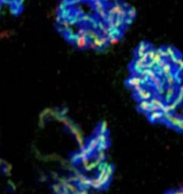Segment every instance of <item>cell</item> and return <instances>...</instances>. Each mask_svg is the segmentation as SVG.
Here are the masks:
<instances>
[{
  "label": "cell",
  "instance_id": "cell-1",
  "mask_svg": "<svg viewBox=\"0 0 183 194\" xmlns=\"http://www.w3.org/2000/svg\"><path fill=\"white\" fill-rule=\"evenodd\" d=\"M135 96H137V98L139 99V101H142V100L150 101L152 98V92L149 88H143L139 92L135 93Z\"/></svg>",
  "mask_w": 183,
  "mask_h": 194
},
{
  "label": "cell",
  "instance_id": "cell-2",
  "mask_svg": "<svg viewBox=\"0 0 183 194\" xmlns=\"http://www.w3.org/2000/svg\"><path fill=\"white\" fill-rule=\"evenodd\" d=\"M74 43H76V45L78 47L79 49H85V48H87V47H89L90 40L85 36H77L76 41H74Z\"/></svg>",
  "mask_w": 183,
  "mask_h": 194
},
{
  "label": "cell",
  "instance_id": "cell-3",
  "mask_svg": "<svg viewBox=\"0 0 183 194\" xmlns=\"http://www.w3.org/2000/svg\"><path fill=\"white\" fill-rule=\"evenodd\" d=\"M127 85H128V87H130V88H134L135 86L143 85V84H142V81H141L140 76L138 75V74H134V75L131 76L128 79V81H127Z\"/></svg>",
  "mask_w": 183,
  "mask_h": 194
},
{
  "label": "cell",
  "instance_id": "cell-4",
  "mask_svg": "<svg viewBox=\"0 0 183 194\" xmlns=\"http://www.w3.org/2000/svg\"><path fill=\"white\" fill-rule=\"evenodd\" d=\"M150 104H151V106L156 108V110H160L162 109V107L165 105V102L163 101L161 98H159V97H154V96H152V98L150 100Z\"/></svg>",
  "mask_w": 183,
  "mask_h": 194
},
{
  "label": "cell",
  "instance_id": "cell-5",
  "mask_svg": "<svg viewBox=\"0 0 183 194\" xmlns=\"http://www.w3.org/2000/svg\"><path fill=\"white\" fill-rule=\"evenodd\" d=\"M150 48H151V46H150L148 43H146V42L140 43L139 45H138V47H137V51H135V55H137V57H139L140 55L145 53V52L148 51Z\"/></svg>",
  "mask_w": 183,
  "mask_h": 194
},
{
  "label": "cell",
  "instance_id": "cell-6",
  "mask_svg": "<svg viewBox=\"0 0 183 194\" xmlns=\"http://www.w3.org/2000/svg\"><path fill=\"white\" fill-rule=\"evenodd\" d=\"M137 107H138V110H139L140 112H142L143 113H146V114L148 115L150 108H151V104H150V101L142 100V101H139Z\"/></svg>",
  "mask_w": 183,
  "mask_h": 194
},
{
  "label": "cell",
  "instance_id": "cell-7",
  "mask_svg": "<svg viewBox=\"0 0 183 194\" xmlns=\"http://www.w3.org/2000/svg\"><path fill=\"white\" fill-rule=\"evenodd\" d=\"M148 117L151 122H158L162 120V112L160 110H156L148 114Z\"/></svg>",
  "mask_w": 183,
  "mask_h": 194
},
{
  "label": "cell",
  "instance_id": "cell-8",
  "mask_svg": "<svg viewBox=\"0 0 183 194\" xmlns=\"http://www.w3.org/2000/svg\"><path fill=\"white\" fill-rule=\"evenodd\" d=\"M105 185H104L98 178L91 179V187L95 188V189H102V188L105 187Z\"/></svg>",
  "mask_w": 183,
  "mask_h": 194
},
{
  "label": "cell",
  "instance_id": "cell-9",
  "mask_svg": "<svg viewBox=\"0 0 183 194\" xmlns=\"http://www.w3.org/2000/svg\"><path fill=\"white\" fill-rule=\"evenodd\" d=\"M98 146H99V142H98V140L96 139V137L91 138V139L89 141V143H88V145H87L88 148H91L93 151L96 150V149H97V148H98Z\"/></svg>",
  "mask_w": 183,
  "mask_h": 194
},
{
  "label": "cell",
  "instance_id": "cell-10",
  "mask_svg": "<svg viewBox=\"0 0 183 194\" xmlns=\"http://www.w3.org/2000/svg\"><path fill=\"white\" fill-rule=\"evenodd\" d=\"M108 131V126L105 122H102V123L99 125L98 127V133H104L106 134Z\"/></svg>",
  "mask_w": 183,
  "mask_h": 194
},
{
  "label": "cell",
  "instance_id": "cell-11",
  "mask_svg": "<svg viewBox=\"0 0 183 194\" xmlns=\"http://www.w3.org/2000/svg\"><path fill=\"white\" fill-rule=\"evenodd\" d=\"M52 191H54L55 194H59L61 191H62V185L60 184H54L52 185Z\"/></svg>",
  "mask_w": 183,
  "mask_h": 194
},
{
  "label": "cell",
  "instance_id": "cell-12",
  "mask_svg": "<svg viewBox=\"0 0 183 194\" xmlns=\"http://www.w3.org/2000/svg\"><path fill=\"white\" fill-rule=\"evenodd\" d=\"M137 58L141 61V62H143L144 64H146L147 62H148V61H150L149 57H148V55H147L146 52H145V53H144V54L140 55V56H139V57H137Z\"/></svg>",
  "mask_w": 183,
  "mask_h": 194
},
{
  "label": "cell",
  "instance_id": "cell-13",
  "mask_svg": "<svg viewBox=\"0 0 183 194\" xmlns=\"http://www.w3.org/2000/svg\"><path fill=\"white\" fill-rule=\"evenodd\" d=\"M143 88H144V85H137V86H135L134 88H132V90L135 93H137V92H139V91L142 90Z\"/></svg>",
  "mask_w": 183,
  "mask_h": 194
},
{
  "label": "cell",
  "instance_id": "cell-14",
  "mask_svg": "<svg viewBox=\"0 0 183 194\" xmlns=\"http://www.w3.org/2000/svg\"><path fill=\"white\" fill-rule=\"evenodd\" d=\"M119 41V38L117 37H112L111 39L108 40V42H109V44H111V45H115V44H116Z\"/></svg>",
  "mask_w": 183,
  "mask_h": 194
},
{
  "label": "cell",
  "instance_id": "cell-15",
  "mask_svg": "<svg viewBox=\"0 0 183 194\" xmlns=\"http://www.w3.org/2000/svg\"><path fill=\"white\" fill-rule=\"evenodd\" d=\"M81 20L85 21V22H91V16L89 15H84L81 17Z\"/></svg>",
  "mask_w": 183,
  "mask_h": 194
},
{
  "label": "cell",
  "instance_id": "cell-16",
  "mask_svg": "<svg viewBox=\"0 0 183 194\" xmlns=\"http://www.w3.org/2000/svg\"><path fill=\"white\" fill-rule=\"evenodd\" d=\"M79 193L80 194H89V190H88V188H80Z\"/></svg>",
  "mask_w": 183,
  "mask_h": 194
},
{
  "label": "cell",
  "instance_id": "cell-17",
  "mask_svg": "<svg viewBox=\"0 0 183 194\" xmlns=\"http://www.w3.org/2000/svg\"><path fill=\"white\" fill-rule=\"evenodd\" d=\"M59 194H70V193H69L67 190H65V189H63V188H62V191H61Z\"/></svg>",
  "mask_w": 183,
  "mask_h": 194
}]
</instances>
